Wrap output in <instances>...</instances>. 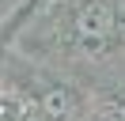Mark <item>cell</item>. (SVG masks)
Listing matches in <instances>:
<instances>
[{"label":"cell","mask_w":125,"mask_h":121,"mask_svg":"<svg viewBox=\"0 0 125 121\" xmlns=\"http://www.w3.org/2000/svg\"><path fill=\"white\" fill-rule=\"evenodd\" d=\"M19 121H46V117H19Z\"/></svg>","instance_id":"cell-4"},{"label":"cell","mask_w":125,"mask_h":121,"mask_svg":"<svg viewBox=\"0 0 125 121\" xmlns=\"http://www.w3.org/2000/svg\"><path fill=\"white\" fill-rule=\"evenodd\" d=\"M110 30H114V8L106 4V0H91V4L80 8L76 15V34L80 38H106Z\"/></svg>","instance_id":"cell-1"},{"label":"cell","mask_w":125,"mask_h":121,"mask_svg":"<svg viewBox=\"0 0 125 121\" xmlns=\"http://www.w3.org/2000/svg\"><path fill=\"white\" fill-rule=\"evenodd\" d=\"M117 117H121V121H125V106H121V113H117Z\"/></svg>","instance_id":"cell-5"},{"label":"cell","mask_w":125,"mask_h":121,"mask_svg":"<svg viewBox=\"0 0 125 121\" xmlns=\"http://www.w3.org/2000/svg\"><path fill=\"white\" fill-rule=\"evenodd\" d=\"M42 106H46V113H49L53 121H64V117H72V110H76L72 95H68V91H61V87H57V91H49V95L42 98Z\"/></svg>","instance_id":"cell-2"},{"label":"cell","mask_w":125,"mask_h":121,"mask_svg":"<svg viewBox=\"0 0 125 121\" xmlns=\"http://www.w3.org/2000/svg\"><path fill=\"white\" fill-rule=\"evenodd\" d=\"M0 121H19V106L4 98V102H0Z\"/></svg>","instance_id":"cell-3"}]
</instances>
